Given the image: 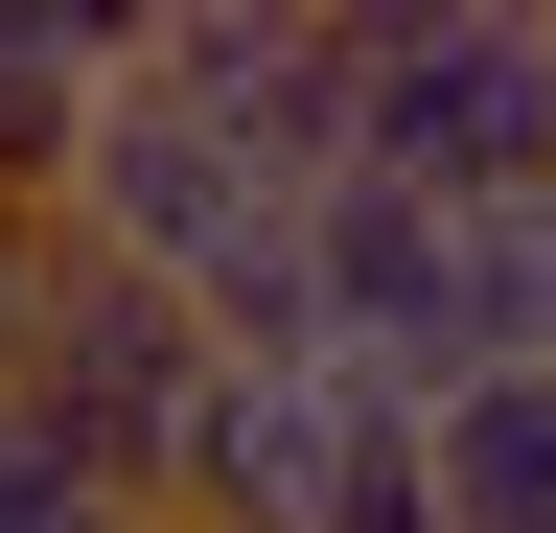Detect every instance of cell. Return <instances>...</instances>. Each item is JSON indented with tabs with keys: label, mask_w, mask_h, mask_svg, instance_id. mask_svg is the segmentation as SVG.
<instances>
[{
	"label": "cell",
	"mask_w": 556,
	"mask_h": 533,
	"mask_svg": "<svg viewBox=\"0 0 556 533\" xmlns=\"http://www.w3.org/2000/svg\"><path fill=\"white\" fill-rule=\"evenodd\" d=\"M348 186L533 210L556 186V24H348Z\"/></svg>",
	"instance_id": "1"
},
{
	"label": "cell",
	"mask_w": 556,
	"mask_h": 533,
	"mask_svg": "<svg viewBox=\"0 0 556 533\" xmlns=\"http://www.w3.org/2000/svg\"><path fill=\"white\" fill-rule=\"evenodd\" d=\"M208 325L163 302V279H116V255H47V302H24V348H0V394L70 441V464H116L139 510L186 487V441H208Z\"/></svg>",
	"instance_id": "2"
},
{
	"label": "cell",
	"mask_w": 556,
	"mask_h": 533,
	"mask_svg": "<svg viewBox=\"0 0 556 533\" xmlns=\"http://www.w3.org/2000/svg\"><path fill=\"white\" fill-rule=\"evenodd\" d=\"M139 93H186V116H232L255 163L348 186V24H139Z\"/></svg>",
	"instance_id": "3"
},
{
	"label": "cell",
	"mask_w": 556,
	"mask_h": 533,
	"mask_svg": "<svg viewBox=\"0 0 556 533\" xmlns=\"http://www.w3.org/2000/svg\"><path fill=\"white\" fill-rule=\"evenodd\" d=\"M417 487H441V533H556V371H486L417 418Z\"/></svg>",
	"instance_id": "4"
},
{
	"label": "cell",
	"mask_w": 556,
	"mask_h": 533,
	"mask_svg": "<svg viewBox=\"0 0 556 533\" xmlns=\"http://www.w3.org/2000/svg\"><path fill=\"white\" fill-rule=\"evenodd\" d=\"M116 71H139L116 24H0V210H70V163H93Z\"/></svg>",
	"instance_id": "5"
},
{
	"label": "cell",
	"mask_w": 556,
	"mask_h": 533,
	"mask_svg": "<svg viewBox=\"0 0 556 533\" xmlns=\"http://www.w3.org/2000/svg\"><path fill=\"white\" fill-rule=\"evenodd\" d=\"M464 325H486V371H556V186L464 210Z\"/></svg>",
	"instance_id": "6"
},
{
	"label": "cell",
	"mask_w": 556,
	"mask_h": 533,
	"mask_svg": "<svg viewBox=\"0 0 556 533\" xmlns=\"http://www.w3.org/2000/svg\"><path fill=\"white\" fill-rule=\"evenodd\" d=\"M0 533H163V510H139L116 464H70V441L24 418V394H0Z\"/></svg>",
	"instance_id": "7"
}]
</instances>
